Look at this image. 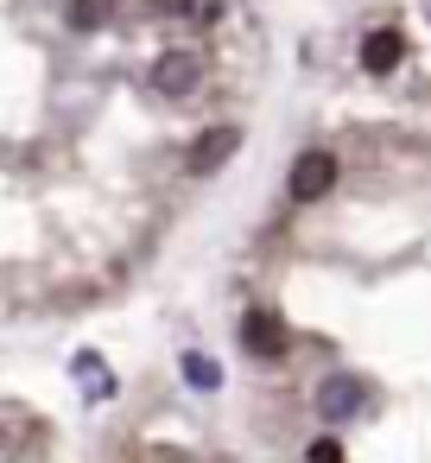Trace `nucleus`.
<instances>
[{"instance_id": "f257e3e1", "label": "nucleus", "mask_w": 431, "mask_h": 463, "mask_svg": "<svg viewBox=\"0 0 431 463\" xmlns=\"http://www.w3.org/2000/svg\"><path fill=\"white\" fill-rule=\"evenodd\" d=\"M241 343H248V355H260V362H279V355L292 349V336H286L279 311H267V305H254V311L241 317Z\"/></svg>"}, {"instance_id": "f03ea898", "label": "nucleus", "mask_w": 431, "mask_h": 463, "mask_svg": "<svg viewBox=\"0 0 431 463\" xmlns=\"http://www.w3.org/2000/svg\"><path fill=\"white\" fill-rule=\"evenodd\" d=\"M330 184H336V159H330V153H298V159H292V184H286V191H292L298 203L323 197Z\"/></svg>"}, {"instance_id": "7ed1b4c3", "label": "nucleus", "mask_w": 431, "mask_h": 463, "mask_svg": "<svg viewBox=\"0 0 431 463\" xmlns=\"http://www.w3.org/2000/svg\"><path fill=\"white\" fill-rule=\"evenodd\" d=\"M197 77H203V64H197L191 52H165V58L153 64V90H159V96H191Z\"/></svg>"}, {"instance_id": "20e7f679", "label": "nucleus", "mask_w": 431, "mask_h": 463, "mask_svg": "<svg viewBox=\"0 0 431 463\" xmlns=\"http://www.w3.org/2000/svg\"><path fill=\"white\" fill-rule=\"evenodd\" d=\"M361 400H368V387H361L355 374H330V381L317 387V412H323V419H355Z\"/></svg>"}, {"instance_id": "39448f33", "label": "nucleus", "mask_w": 431, "mask_h": 463, "mask_svg": "<svg viewBox=\"0 0 431 463\" xmlns=\"http://www.w3.org/2000/svg\"><path fill=\"white\" fill-rule=\"evenodd\" d=\"M399 58H406V39H399V33H368V39H361V71H368V77L399 71Z\"/></svg>"}, {"instance_id": "423d86ee", "label": "nucleus", "mask_w": 431, "mask_h": 463, "mask_svg": "<svg viewBox=\"0 0 431 463\" xmlns=\"http://www.w3.org/2000/svg\"><path fill=\"white\" fill-rule=\"evenodd\" d=\"M241 146V134L235 128H216V134H203L197 140V153H191V172H216V165H229V153Z\"/></svg>"}, {"instance_id": "0eeeda50", "label": "nucleus", "mask_w": 431, "mask_h": 463, "mask_svg": "<svg viewBox=\"0 0 431 463\" xmlns=\"http://www.w3.org/2000/svg\"><path fill=\"white\" fill-rule=\"evenodd\" d=\"M178 368H184V381H191L197 393H216V387H222V368H216L210 355H197V349H191V355H184Z\"/></svg>"}, {"instance_id": "6e6552de", "label": "nucleus", "mask_w": 431, "mask_h": 463, "mask_svg": "<svg viewBox=\"0 0 431 463\" xmlns=\"http://www.w3.org/2000/svg\"><path fill=\"white\" fill-rule=\"evenodd\" d=\"M108 20V0H70V26L77 33H89V26H102Z\"/></svg>"}, {"instance_id": "1a4fd4ad", "label": "nucleus", "mask_w": 431, "mask_h": 463, "mask_svg": "<svg viewBox=\"0 0 431 463\" xmlns=\"http://www.w3.org/2000/svg\"><path fill=\"white\" fill-rule=\"evenodd\" d=\"M77 374H83V387H89V393H115V374H102V362H96V355H77Z\"/></svg>"}, {"instance_id": "9d476101", "label": "nucleus", "mask_w": 431, "mask_h": 463, "mask_svg": "<svg viewBox=\"0 0 431 463\" xmlns=\"http://www.w3.org/2000/svg\"><path fill=\"white\" fill-rule=\"evenodd\" d=\"M305 457H311V463H342V444H336V438H317Z\"/></svg>"}, {"instance_id": "9b49d317", "label": "nucleus", "mask_w": 431, "mask_h": 463, "mask_svg": "<svg viewBox=\"0 0 431 463\" xmlns=\"http://www.w3.org/2000/svg\"><path fill=\"white\" fill-rule=\"evenodd\" d=\"M153 7H165V14H197L191 0H153Z\"/></svg>"}]
</instances>
